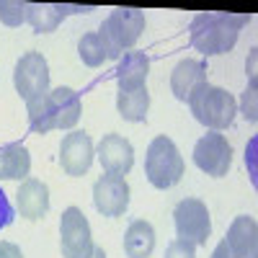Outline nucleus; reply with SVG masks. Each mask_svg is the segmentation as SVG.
Listing matches in <instances>:
<instances>
[{"instance_id": "1", "label": "nucleus", "mask_w": 258, "mask_h": 258, "mask_svg": "<svg viewBox=\"0 0 258 258\" xmlns=\"http://www.w3.org/2000/svg\"><path fill=\"white\" fill-rule=\"evenodd\" d=\"M26 111H29L31 129L44 135V132H52V129H73L83 114V103L73 88L59 85L47 96L26 103Z\"/></svg>"}, {"instance_id": "2", "label": "nucleus", "mask_w": 258, "mask_h": 258, "mask_svg": "<svg viewBox=\"0 0 258 258\" xmlns=\"http://www.w3.org/2000/svg\"><path fill=\"white\" fill-rule=\"evenodd\" d=\"M248 21V16H232V13H199L191 18V47L212 57L225 54L235 47L240 34V26Z\"/></svg>"}, {"instance_id": "3", "label": "nucleus", "mask_w": 258, "mask_h": 258, "mask_svg": "<svg viewBox=\"0 0 258 258\" xmlns=\"http://www.w3.org/2000/svg\"><path fill=\"white\" fill-rule=\"evenodd\" d=\"M188 109L199 124H204L209 132H222L227 129L238 114V101L232 98V93H227L225 88L217 85H199L197 91L188 96Z\"/></svg>"}, {"instance_id": "4", "label": "nucleus", "mask_w": 258, "mask_h": 258, "mask_svg": "<svg viewBox=\"0 0 258 258\" xmlns=\"http://www.w3.org/2000/svg\"><path fill=\"white\" fill-rule=\"evenodd\" d=\"M145 31V13L140 8H114L103 18L98 36L103 39L109 59L121 57L124 49H132Z\"/></svg>"}, {"instance_id": "5", "label": "nucleus", "mask_w": 258, "mask_h": 258, "mask_svg": "<svg viewBox=\"0 0 258 258\" xmlns=\"http://www.w3.org/2000/svg\"><path fill=\"white\" fill-rule=\"evenodd\" d=\"M145 176L155 188H170L181 181L183 158H181L176 142L170 137L158 135L150 142L147 155H145Z\"/></svg>"}, {"instance_id": "6", "label": "nucleus", "mask_w": 258, "mask_h": 258, "mask_svg": "<svg viewBox=\"0 0 258 258\" xmlns=\"http://www.w3.org/2000/svg\"><path fill=\"white\" fill-rule=\"evenodd\" d=\"M13 85L16 93L26 103L49 93V64L41 52H26L21 54L13 70Z\"/></svg>"}, {"instance_id": "7", "label": "nucleus", "mask_w": 258, "mask_h": 258, "mask_svg": "<svg viewBox=\"0 0 258 258\" xmlns=\"http://www.w3.org/2000/svg\"><path fill=\"white\" fill-rule=\"evenodd\" d=\"M59 248L64 258H91L96 248L91 225L78 207H68L59 217Z\"/></svg>"}, {"instance_id": "8", "label": "nucleus", "mask_w": 258, "mask_h": 258, "mask_svg": "<svg viewBox=\"0 0 258 258\" xmlns=\"http://www.w3.org/2000/svg\"><path fill=\"white\" fill-rule=\"evenodd\" d=\"M173 222L181 240H188L191 245H207L212 235V220L209 209L202 199H183L173 209Z\"/></svg>"}, {"instance_id": "9", "label": "nucleus", "mask_w": 258, "mask_h": 258, "mask_svg": "<svg viewBox=\"0 0 258 258\" xmlns=\"http://www.w3.org/2000/svg\"><path fill=\"white\" fill-rule=\"evenodd\" d=\"M194 163L207 176L222 178V176H227V170L232 165V145L220 132H207L194 145Z\"/></svg>"}, {"instance_id": "10", "label": "nucleus", "mask_w": 258, "mask_h": 258, "mask_svg": "<svg viewBox=\"0 0 258 258\" xmlns=\"http://www.w3.org/2000/svg\"><path fill=\"white\" fill-rule=\"evenodd\" d=\"M93 204L103 217H121L129 207V183L124 176L103 173L93 183Z\"/></svg>"}, {"instance_id": "11", "label": "nucleus", "mask_w": 258, "mask_h": 258, "mask_svg": "<svg viewBox=\"0 0 258 258\" xmlns=\"http://www.w3.org/2000/svg\"><path fill=\"white\" fill-rule=\"evenodd\" d=\"M96 155L101 160V168L111 176H126L135 165V147L126 137L111 132L103 135L101 142L96 145Z\"/></svg>"}, {"instance_id": "12", "label": "nucleus", "mask_w": 258, "mask_h": 258, "mask_svg": "<svg viewBox=\"0 0 258 258\" xmlns=\"http://www.w3.org/2000/svg\"><path fill=\"white\" fill-rule=\"evenodd\" d=\"M93 155H96L93 140L85 135V132H70V135L62 137L59 163H62V170L68 176H83V173H88V168L93 163Z\"/></svg>"}, {"instance_id": "13", "label": "nucleus", "mask_w": 258, "mask_h": 258, "mask_svg": "<svg viewBox=\"0 0 258 258\" xmlns=\"http://www.w3.org/2000/svg\"><path fill=\"white\" fill-rule=\"evenodd\" d=\"M207 83V62L204 59H181L170 73V91L178 101H188V96Z\"/></svg>"}, {"instance_id": "14", "label": "nucleus", "mask_w": 258, "mask_h": 258, "mask_svg": "<svg viewBox=\"0 0 258 258\" xmlns=\"http://www.w3.org/2000/svg\"><path fill=\"white\" fill-rule=\"evenodd\" d=\"M225 243L238 258H258V225L250 214H240V217L232 220L225 235Z\"/></svg>"}, {"instance_id": "15", "label": "nucleus", "mask_w": 258, "mask_h": 258, "mask_svg": "<svg viewBox=\"0 0 258 258\" xmlns=\"http://www.w3.org/2000/svg\"><path fill=\"white\" fill-rule=\"evenodd\" d=\"M16 207L21 212V217L26 220H41L49 209V188L44 181L39 178H26L21 183L18 194H16Z\"/></svg>"}, {"instance_id": "16", "label": "nucleus", "mask_w": 258, "mask_h": 258, "mask_svg": "<svg viewBox=\"0 0 258 258\" xmlns=\"http://www.w3.org/2000/svg\"><path fill=\"white\" fill-rule=\"evenodd\" d=\"M147 73H150V57L145 52H126L124 57H119V64H116L119 91L145 88Z\"/></svg>"}, {"instance_id": "17", "label": "nucleus", "mask_w": 258, "mask_h": 258, "mask_svg": "<svg viewBox=\"0 0 258 258\" xmlns=\"http://www.w3.org/2000/svg\"><path fill=\"white\" fill-rule=\"evenodd\" d=\"M31 170V155L21 142L0 147V181H21Z\"/></svg>"}, {"instance_id": "18", "label": "nucleus", "mask_w": 258, "mask_h": 258, "mask_svg": "<svg viewBox=\"0 0 258 258\" xmlns=\"http://www.w3.org/2000/svg\"><path fill=\"white\" fill-rule=\"evenodd\" d=\"M155 250V230L145 220H135L124 232V253L126 258H150Z\"/></svg>"}, {"instance_id": "19", "label": "nucleus", "mask_w": 258, "mask_h": 258, "mask_svg": "<svg viewBox=\"0 0 258 258\" xmlns=\"http://www.w3.org/2000/svg\"><path fill=\"white\" fill-rule=\"evenodd\" d=\"M116 111L126 121H145L147 111H150L147 85H145V88H135V91H119V96H116Z\"/></svg>"}, {"instance_id": "20", "label": "nucleus", "mask_w": 258, "mask_h": 258, "mask_svg": "<svg viewBox=\"0 0 258 258\" xmlns=\"http://www.w3.org/2000/svg\"><path fill=\"white\" fill-rule=\"evenodd\" d=\"M62 13L57 11V6L52 3H29V16L26 24L36 31V34H49L59 26Z\"/></svg>"}, {"instance_id": "21", "label": "nucleus", "mask_w": 258, "mask_h": 258, "mask_svg": "<svg viewBox=\"0 0 258 258\" xmlns=\"http://www.w3.org/2000/svg\"><path fill=\"white\" fill-rule=\"evenodd\" d=\"M78 54H80V59L88 64V68H98V64H103V59H109V52H106V44H103V39L98 36V31H91V34L80 36Z\"/></svg>"}, {"instance_id": "22", "label": "nucleus", "mask_w": 258, "mask_h": 258, "mask_svg": "<svg viewBox=\"0 0 258 258\" xmlns=\"http://www.w3.org/2000/svg\"><path fill=\"white\" fill-rule=\"evenodd\" d=\"M26 16H29V3H24V0H0V21L6 26L16 29L26 24Z\"/></svg>"}, {"instance_id": "23", "label": "nucleus", "mask_w": 258, "mask_h": 258, "mask_svg": "<svg viewBox=\"0 0 258 258\" xmlns=\"http://www.w3.org/2000/svg\"><path fill=\"white\" fill-rule=\"evenodd\" d=\"M240 111H243V116H245L250 124H255V119H258V83H255V80H250L248 88L243 91Z\"/></svg>"}, {"instance_id": "24", "label": "nucleus", "mask_w": 258, "mask_h": 258, "mask_svg": "<svg viewBox=\"0 0 258 258\" xmlns=\"http://www.w3.org/2000/svg\"><path fill=\"white\" fill-rule=\"evenodd\" d=\"M165 258H197V245H191L188 240L176 238L165 248Z\"/></svg>"}, {"instance_id": "25", "label": "nucleus", "mask_w": 258, "mask_h": 258, "mask_svg": "<svg viewBox=\"0 0 258 258\" xmlns=\"http://www.w3.org/2000/svg\"><path fill=\"white\" fill-rule=\"evenodd\" d=\"M11 222H13V207H11V202L6 197V191L0 188V230L8 227Z\"/></svg>"}, {"instance_id": "26", "label": "nucleus", "mask_w": 258, "mask_h": 258, "mask_svg": "<svg viewBox=\"0 0 258 258\" xmlns=\"http://www.w3.org/2000/svg\"><path fill=\"white\" fill-rule=\"evenodd\" d=\"M255 147H258V140L253 137V140L248 142V150H245V163H248V168H250V181H253V183L258 181V176H255Z\"/></svg>"}, {"instance_id": "27", "label": "nucleus", "mask_w": 258, "mask_h": 258, "mask_svg": "<svg viewBox=\"0 0 258 258\" xmlns=\"http://www.w3.org/2000/svg\"><path fill=\"white\" fill-rule=\"evenodd\" d=\"M0 258H24V253H21V248L16 243L3 240V243H0Z\"/></svg>"}, {"instance_id": "28", "label": "nucleus", "mask_w": 258, "mask_h": 258, "mask_svg": "<svg viewBox=\"0 0 258 258\" xmlns=\"http://www.w3.org/2000/svg\"><path fill=\"white\" fill-rule=\"evenodd\" d=\"M57 11L64 18L68 13H88V11H93V6H62V3H57Z\"/></svg>"}, {"instance_id": "29", "label": "nucleus", "mask_w": 258, "mask_h": 258, "mask_svg": "<svg viewBox=\"0 0 258 258\" xmlns=\"http://www.w3.org/2000/svg\"><path fill=\"white\" fill-rule=\"evenodd\" d=\"M212 258H238V255H235V253H232V248H230V245H227V243L222 240V243H220L217 248H214Z\"/></svg>"}, {"instance_id": "30", "label": "nucleus", "mask_w": 258, "mask_h": 258, "mask_svg": "<svg viewBox=\"0 0 258 258\" xmlns=\"http://www.w3.org/2000/svg\"><path fill=\"white\" fill-rule=\"evenodd\" d=\"M248 73H250V80H255V47L250 49V59H248Z\"/></svg>"}, {"instance_id": "31", "label": "nucleus", "mask_w": 258, "mask_h": 258, "mask_svg": "<svg viewBox=\"0 0 258 258\" xmlns=\"http://www.w3.org/2000/svg\"><path fill=\"white\" fill-rule=\"evenodd\" d=\"M91 258H106V253H103V248H93V253H91Z\"/></svg>"}]
</instances>
